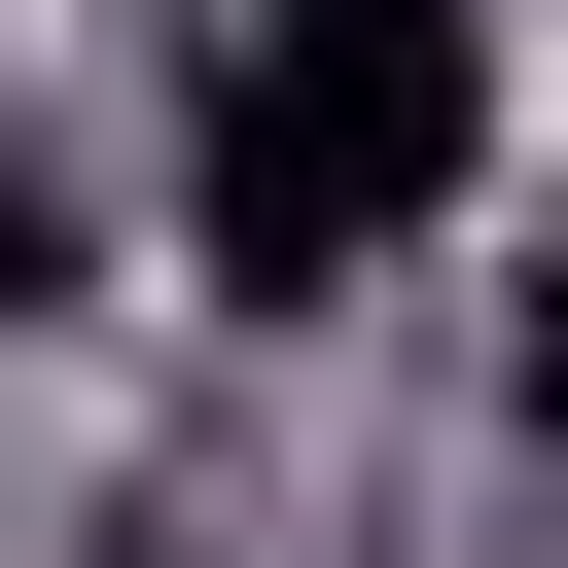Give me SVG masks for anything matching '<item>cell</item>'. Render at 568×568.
Wrapping results in <instances>:
<instances>
[{"instance_id": "6da1fadb", "label": "cell", "mask_w": 568, "mask_h": 568, "mask_svg": "<svg viewBox=\"0 0 568 568\" xmlns=\"http://www.w3.org/2000/svg\"><path fill=\"white\" fill-rule=\"evenodd\" d=\"M462 178H497V0H213V142H178V213H213L248 320L390 284Z\"/></svg>"}, {"instance_id": "3957f363", "label": "cell", "mask_w": 568, "mask_h": 568, "mask_svg": "<svg viewBox=\"0 0 568 568\" xmlns=\"http://www.w3.org/2000/svg\"><path fill=\"white\" fill-rule=\"evenodd\" d=\"M497 390H532V462H568V248H532V284H497Z\"/></svg>"}, {"instance_id": "7a4b0ae2", "label": "cell", "mask_w": 568, "mask_h": 568, "mask_svg": "<svg viewBox=\"0 0 568 568\" xmlns=\"http://www.w3.org/2000/svg\"><path fill=\"white\" fill-rule=\"evenodd\" d=\"M71 284H106V213H71L36 142H0V320H71Z\"/></svg>"}]
</instances>
